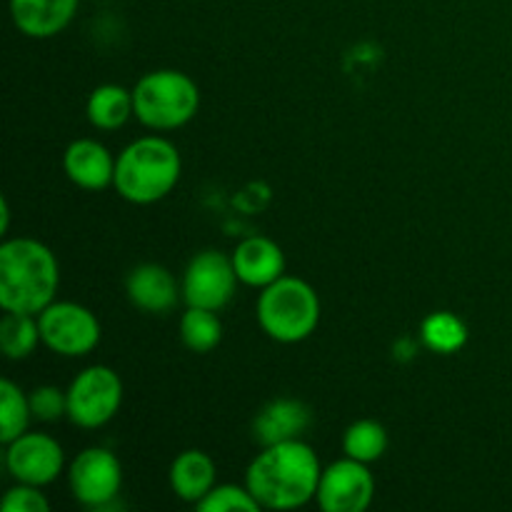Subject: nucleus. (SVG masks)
<instances>
[{"instance_id": "nucleus-1", "label": "nucleus", "mask_w": 512, "mask_h": 512, "mask_svg": "<svg viewBox=\"0 0 512 512\" xmlns=\"http://www.w3.org/2000/svg\"><path fill=\"white\" fill-rule=\"evenodd\" d=\"M320 460L303 440L265 445L263 453L250 463L245 485L260 508L293 510L318 495Z\"/></svg>"}, {"instance_id": "nucleus-2", "label": "nucleus", "mask_w": 512, "mask_h": 512, "mask_svg": "<svg viewBox=\"0 0 512 512\" xmlns=\"http://www.w3.org/2000/svg\"><path fill=\"white\" fill-rule=\"evenodd\" d=\"M55 255L33 238H15L0 248V305L5 313L40 315L58 293Z\"/></svg>"}, {"instance_id": "nucleus-3", "label": "nucleus", "mask_w": 512, "mask_h": 512, "mask_svg": "<svg viewBox=\"0 0 512 512\" xmlns=\"http://www.w3.org/2000/svg\"><path fill=\"white\" fill-rule=\"evenodd\" d=\"M178 180L180 153L170 140L158 135L135 140L115 160L113 185L130 203H158L175 188Z\"/></svg>"}, {"instance_id": "nucleus-4", "label": "nucleus", "mask_w": 512, "mask_h": 512, "mask_svg": "<svg viewBox=\"0 0 512 512\" xmlns=\"http://www.w3.org/2000/svg\"><path fill=\"white\" fill-rule=\"evenodd\" d=\"M260 328L278 343H300L320 320V300L300 278H280L263 288L258 300Z\"/></svg>"}, {"instance_id": "nucleus-5", "label": "nucleus", "mask_w": 512, "mask_h": 512, "mask_svg": "<svg viewBox=\"0 0 512 512\" xmlns=\"http://www.w3.org/2000/svg\"><path fill=\"white\" fill-rule=\"evenodd\" d=\"M135 115L155 130H173L193 120L200 108V90L180 70H153L133 88Z\"/></svg>"}, {"instance_id": "nucleus-6", "label": "nucleus", "mask_w": 512, "mask_h": 512, "mask_svg": "<svg viewBox=\"0 0 512 512\" xmlns=\"http://www.w3.org/2000/svg\"><path fill=\"white\" fill-rule=\"evenodd\" d=\"M123 403V383L105 365L85 368L68 388V418L80 428H100L115 418Z\"/></svg>"}, {"instance_id": "nucleus-7", "label": "nucleus", "mask_w": 512, "mask_h": 512, "mask_svg": "<svg viewBox=\"0 0 512 512\" xmlns=\"http://www.w3.org/2000/svg\"><path fill=\"white\" fill-rule=\"evenodd\" d=\"M40 338L53 353L65 358L88 355L100 343V323L78 303H50L40 313Z\"/></svg>"}, {"instance_id": "nucleus-8", "label": "nucleus", "mask_w": 512, "mask_h": 512, "mask_svg": "<svg viewBox=\"0 0 512 512\" xmlns=\"http://www.w3.org/2000/svg\"><path fill=\"white\" fill-rule=\"evenodd\" d=\"M233 258L218 250H203L188 263L183 275V298L190 308L223 310L233 300L238 283Z\"/></svg>"}, {"instance_id": "nucleus-9", "label": "nucleus", "mask_w": 512, "mask_h": 512, "mask_svg": "<svg viewBox=\"0 0 512 512\" xmlns=\"http://www.w3.org/2000/svg\"><path fill=\"white\" fill-rule=\"evenodd\" d=\"M123 485V468L110 450L88 448L70 465V490L75 500L88 508L113 503Z\"/></svg>"}, {"instance_id": "nucleus-10", "label": "nucleus", "mask_w": 512, "mask_h": 512, "mask_svg": "<svg viewBox=\"0 0 512 512\" xmlns=\"http://www.w3.org/2000/svg\"><path fill=\"white\" fill-rule=\"evenodd\" d=\"M373 493V475L365 463L345 458L323 470L315 498L325 512H363L373 503Z\"/></svg>"}, {"instance_id": "nucleus-11", "label": "nucleus", "mask_w": 512, "mask_h": 512, "mask_svg": "<svg viewBox=\"0 0 512 512\" xmlns=\"http://www.w3.org/2000/svg\"><path fill=\"white\" fill-rule=\"evenodd\" d=\"M63 448L58 440L43 433H23L8 443L5 465L18 483L43 485L53 483L63 470Z\"/></svg>"}, {"instance_id": "nucleus-12", "label": "nucleus", "mask_w": 512, "mask_h": 512, "mask_svg": "<svg viewBox=\"0 0 512 512\" xmlns=\"http://www.w3.org/2000/svg\"><path fill=\"white\" fill-rule=\"evenodd\" d=\"M233 265L240 283L253 285V288H268L270 283L283 278L285 255L278 243L263 238V235H253L235 248Z\"/></svg>"}, {"instance_id": "nucleus-13", "label": "nucleus", "mask_w": 512, "mask_h": 512, "mask_svg": "<svg viewBox=\"0 0 512 512\" xmlns=\"http://www.w3.org/2000/svg\"><path fill=\"white\" fill-rule=\"evenodd\" d=\"M128 298L135 308L145 310V313H168L178 305L180 288L178 280L173 278L168 268L155 263L138 265L133 273L128 275Z\"/></svg>"}, {"instance_id": "nucleus-14", "label": "nucleus", "mask_w": 512, "mask_h": 512, "mask_svg": "<svg viewBox=\"0 0 512 512\" xmlns=\"http://www.w3.org/2000/svg\"><path fill=\"white\" fill-rule=\"evenodd\" d=\"M78 0H10V15L28 38H53L68 28Z\"/></svg>"}, {"instance_id": "nucleus-15", "label": "nucleus", "mask_w": 512, "mask_h": 512, "mask_svg": "<svg viewBox=\"0 0 512 512\" xmlns=\"http://www.w3.org/2000/svg\"><path fill=\"white\" fill-rule=\"evenodd\" d=\"M65 173L85 190H103L115 180V160L98 140H75L65 150Z\"/></svg>"}, {"instance_id": "nucleus-16", "label": "nucleus", "mask_w": 512, "mask_h": 512, "mask_svg": "<svg viewBox=\"0 0 512 512\" xmlns=\"http://www.w3.org/2000/svg\"><path fill=\"white\" fill-rule=\"evenodd\" d=\"M310 410L300 400L280 398L265 405L253 420V438L260 445L285 443V440H298L308 430Z\"/></svg>"}, {"instance_id": "nucleus-17", "label": "nucleus", "mask_w": 512, "mask_h": 512, "mask_svg": "<svg viewBox=\"0 0 512 512\" xmlns=\"http://www.w3.org/2000/svg\"><path fill=\"white\" fill-rule=\"evenodd\" d=\"M173 493L185 503L198 505L215 488V465L203 450H185L170 468Z\"/></svg>"}, {"instance_id": "nucleus-18", "label": "nucleus", "mask_w": 512, "mask_h": 512, "mask_svg": "<svg viewBox=\"0 0 512 512\" xmlns=\"http://www.w3.org/2000/svg\"><path fill=\"white\" fill-rule=\"evenodd\" d=\"M135 115L133 93L120 85H100L90 93L88 118L100 130H118L125 120Z\"/></svg>"}, {"instance_id": "nucleus-19", "label": "nucleus", "mask_w": 512, "mask_h": 512, "mask_svg": "<svg viewBox=\"0 0 512 512\" xmlns=\"http://www.w3.org/2000/svg\"><path fill=\"white\" fill-rule=\"evenodd\" d=\"M40 325L33 315L28 313H5L0 323V345L8 358L20 360L28 358L40 343Z\"/></svg>"}, {"instance_id": "nucleus-20", "label": "nucleus", "mask_w": 512, "mask_h": 512, "mask_svg": "<svg viewBox=\"0 0 512 512\" xmlns=\"http://www.w3.org/2000/svg\"><path fill=\"white\" fill-rule=\"evenodd\" d=\"M343 448L348 458L360 460L365 465L375 463L388 450V433L375 420H358L345 430Z\"/></svg>"}, {"instance_id": "nucleus-21", "label": "nucleus", "mask_w": 512, "mask_h": 512, "mask_svg": "<svg viewBox=\"0 0 512 512\" xmlns=\"http://www.w3.org/2000/svg\"><path fill=\"white\" fill-rule=\"evenodd\" d=\"M30 418L33 413H30V403L23 390L10 380H3L0 383V440L8 445L28 433Z\"/></svg>"}, {"instance_id": "nucleus-22", "label": "nucleus", "mask_w": 512, "mask_h": 512, "mask_svg": "<svg viewBox=\"0 0 512 512\" xmlns=\"http://www.w3.org/2000/svg\"><path fill=\"white\" fill-rule=\"evenodd\" d=\"M180 338L193 353H208L223 338V325L215 310L188 308L180 320Z\"/></svg>"}, {"instance_id": "nucleus-23", "label": "nucleus", "mask_w": 512, "mask_h": 512, "mask_svg": "<svg viewBox=\"0 0 512 512\" xmlns=\"http://www.w3.org/2000/svg\"><path fill=\"white\" fill-rule=\"evenodd\" d=\"M420 335H423V343L435 353H455L468 340L465 323L450 313L428 315L423 328H420Z\"/></svg>"}, {"instance_id": "nucleus-24", "label": "nucleus", "mask_w": 512, "mask_h": 512, "mask_svg": "<svg viewBox=\"0 0 512 512\" xmlns=\"http://www.w3.org/2000/svg\"><path fill=\"white\" fill-rule=\"evenodd\" d=\"M200 512H255L260 510V503L253 498V493L238 485H218L210 490L198 503Z\"/></svg>"}, {"instance_id": "nucleus-25", "label": "nucleus", "mask_w": 512, "mask_h": 512, "mask_svg": "<svg viewBox=\"0 0 512 512\" xmlns=\"http://www.w3.org/2000/svg\"><path fill=\"white\" fill-rule=\"evenodd\" d=\"M28 403L33 418L43 420V423H53L60 415H68V393H60L53 385H40V388H35L30 393Z\"/></svg>"}, {"instance_id": "nucleus-26", "label": "nucleus", "mask_w": 512, "mask_h": 512, "mask_svg": "<svg viewBox=\"0 0 512 512\" xmlns=\"http://www.w3.org/2000/svg\"><path fill=\"white\" fill-rule=\"evenodd\" d=\"M5 512H48L50 503L45 500V495L40 493L38 485H25L20 483L18 488L8 490L3 500Z\"/></svg>"}]
</instances>
